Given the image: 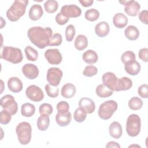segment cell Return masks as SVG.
<instances>
[{"label":"cell","instance_id":"obj_18","mask_svg":"<svg viewBox=\"0 0 148 148\" xmlns=\"http://www.w3.org/2000/svg\"><path fill=\"white\" fill-rule=\"evenodd\" d=\"M43 11L42 6L38 4H34L28 12L29 17L33 21L40 19L43 16Z\"/></svg>","mask_w":148,"mask_h":148},{"label":"cell","instance_id":"obj_11","mask_svg":"<svg viewBox=\"0 0 148 148\" xmlns=\"http://www.w3.org/2000/svg\"><path fill=\"white\" fill-rule=\"evenodd\" d=\"M64 16L68 18H76L82 14L81 9L76 5H66L62 6L60 12Z\"/></svg>","mask_w":148,"mask_h":148},{"label":"cell","instance_id":"obj_9","mask_svg":"<svg viewBox=\"0 0 148 148\" xmlns=\"http://www.w3.org/2000/svg\"><path fill=\"white\" fill-rule=\"evenodd\" d=\"M25 94L28 98L34 102H39L42 101L44 97L42 89L36 85L28 86L25 90Z\"/></svg>","mask_w":148,"mask_h":148},{"label":"cell","instance_id":"obj_24","mask_svg":"<svg viewBox=\"0 0 148 148\" xmlns=\"http://www.w3.org/2000/svg\"><path fill=\"white\" fill-rule=\"evenodd\" d=\"M76 91V87L73 84L68 83L62 86L61 94L65 98H71L75 95Z\"/></svg>","mask_w":148,"mask_h":148},{"label":"cell","instance_id":"obj_36","mask_svg":"<svg viewBox=\"0 0 148 148\" xmlns=\"http://www.w3.org/2000/svg\"><path fill=\"white\" fill-rule=\"evenodd\" d=\"M46 93L50 98H56L59 94V88L57 86H54L50 84H47L45 87Z\"/></svg>","mask_w":148,"mask_h":148},{"label":"cell","instance_id":"obj_17","mask_svg":"<svg viewBox=\"0 0 148 148\" xmlns=\"http://www.w3.org/2000/svg\"><path fill=\"white\" fill-rule=\"evenodd\" d=\"M72 120V115L71 112L57 113L56 116V121L57 124L61 127L68 125Z\"/></svg>","mask_w":148,"mask_h":148},{"label":"cell","instance_id":"obj_8","mask_svg":"<svg viewBox=\"0 0 148 148\" xmlns=\"http://www.w3.org/2000/svg\"><path fill=\"white\" fill-rule=\"evenodd\" d=\"M63 73L57 67L50 68L47 72L46 79L49 83L54 86H58L61 82Z\"/></svg>","mask_w":148,"mask_h":148},{"label":"cell","instance_id":"obj_33","mask_svg":"<svg viewBox=\"0 0 148 148\" xmlns=\"http://www.w3.org/2000/svg\"><path fill=\"white\" fill-rule=\"evenodd\" d=\"M58 3L57 1L54 0H48L44 3V8L46 12L49 13H53L57 10Z\"/></svg>","mask_w":148,"mask_h":148},{"label":"cell","instance_id":"obj_10","mask_svg":"<svg viewBox=\"0 0 148 148\" xmlns=\"http://www.w3.org/2000/svg\"><path fill=\"white\" fill-rule=\"evenodd\" d=\"M45 57L51 65L60 64L62 60V57L57 49H49L45 53Z\"/></svg>","mask_w":148,"mask_h":148},{"label":"cell","instance_id":"obj_29","mask_svg":"<svg viewBox=\"0 0 148 148\" xmlns=\"http://www.w3.org/2000/svg\"><path fill=\"white\" fill-rule=\"evenodd\" d=\"M50 118L47 115H40L37 120V127L40 131H46L49 127Z\"/></svg>","mask_w":148,"mask_h":148},{"label":"cell","instance_id":"obj_31","mask_svg":"<svg viewBox=\"0 0 148 148\" xmlns=\"http://www.w3.org/2000/svg\"><path fill=\"white\" fill-rule=\"evenodd\" d=\"M26 58L28 60L31 61H35L38 57V52L33 47L27 46L24 49Z\"/></svg>","mask_w":148,"mask_h":148},{"label":"cell","instance_id":"obj_21","mask_svg":"<svg viewBox=\"0 0 148 148\" xmlns=\"http://www.w3.org/2000/svg\"><path fill=\"white\" fill-rule=\"evenodd\" d=\"M109 131L110 135L115 139L120 138L123 134L122 127L117 121H113L110 124Z\"/></svg>","mask_w":148,"mask_h":148},{"label":"cell","instance_id":"obj_15","mask_svg":"<svg viewBox=\"0 0 148 148\" xmlns=\"http://www.w3.org/2000/svg\"><path fill=\"white\" fill-rule=\"evenodd\" d=\"M79 106L83 109L86 113L91 114L93 113L95 109V105L94 102L90 98L84 97L80 99Z\"/></svg>","mask_w":148,"mask_h":148},{"label":"cell","instance_id":"obj_23","mask_svg":"<svg viewBox=\"0 0 148 148\" xmlns=\"http://www.w3.org/2000/svg\"><path fill=\"white\" fill-rule=\"evenodd\" d=\"M132 86V80L128 77H123L118 79L116 91H126L130 89Z\"/></svg>","mask_w":148,"mask_h":148},{"label":"cell","instance_id":"obj_49","mask_svg":"<svg viewBox=\"0 0 148 148\" xmlns=\"http://www.w3.org/2000/svg\"><path fill=\"white\" fill-rule=\"evenodd\" d=\"M106 147H119L120 148V145L117 143V142H114V141H110V142H109L106 145Z\"/></svg>","mask_w":148,"mask_h":148},{"label":"cell","instance_id":"obj_4","mask_svg":"<svg viewBox=\"0 0 148 148\" xmlns=\"http://www.w3.org/2000/svg\"><path fill=\"white\" fill-rule=\"evenodd\" d=\"M16 132L21 145H27L31 141L32 128L29 123L23 121L19 123L16 127Z\"/></svg>","mask_w":148,"mask_h":148},{"label":"cell","instance_id":"obj_16","mask_svg":"<svg viewBox=\"0 0 148 148\" xmlns=\"http://www.w3.org/2000/svg\"><path fill=\"white\" fill-rule=\"evenodd\" d=\"M8 87L9 90L14 93L20 92L23 88L21 80L17 77H12L8 80Z\"/></svg>","mask_w":148,"mask_h":148},{"label":"cell","instance_id":"obj_20","mask_svg":"<svg viewBox=\"0 0 148 148\" xmlns=\"http://www.w3.org/2000/svg\"><path fill=\"white\" fill-rule=\"evenodd\" d=\"M109 25L106 21L99 22L96 24L95 27V32L96 35L101 38L107 36L109 32Z\"/></svg>","mask_w":148,"mask_h":148},{"label":"cell","instance_id":"obj_1","mask_svg":"<svg viewBox=\"0 0 148 148\" xmlns=\"http://www.w3.org/2000/svg\"><path fill=\"white\" fill-rule=\"evenodd\" d=\"M52 34L53 31L50 27H33L27 31L28 37L31 43L40 49L49 46Z\"/></svg>","mask_w":148,"mask_h":148},{"label":"cell","instance_id":"obj_12","mask_svg":"<svg viewBox=\"0 0 148 148\" xmlns=\"http://www.w3.org/2000/svg\"><path fill=\"white\" fill-rule=\"evenodd\" d=\"M120 3L125 6L124 11L125 12L130 16H136L140 10V4L134 0L131 1H119Z\"/></svg>","mask_w":148,"mask_h":148},{"label":"cell","instance_id":"obj_22","mask_svg":"<svg viewBox=\"0 0 148 148\" xmlns=\"http://www.w3.org/2000/svg\"><path fill=\"white\" fill-rule=\"evenodd\" d=\"M113 23L117 28H123L128 24L127 17L122 13H116L113 18Z\"/></svg>","mask_w":148,"mask_h":148},{"label":"cell","instance_id":"obj_46","mask_svg":"<svg viewBox=\"0 0 148 148\" xmlns=\"http://www.w3.org/2000/svg\"><path fill=\"white\" fill-rule=\"evenodd\" d=\"M138 57L141 60L147 62L148 61V49L145 47L140 49L138 53Z\"/></svg>","mask_w":148,"mask_h":148},{"label":"cell","instance_id":"obj_5","mask_svg":"<svg viewBox=\"0 0 148 148\" xmlns=\"http://www.w3.org/2000/svg\"><path fill=\"white\" fill-rule=\"evenodd\" d=\"M141 128V120L140 117L136 114H130L126 121V131L131 137H135L140 133Z\"/></svg>","mask_w":148,"mask_h":148},{"label":"cell","instance_id":"obj_34","mask_svg":"<svg viewBox=\"0 0 148 148\" xmlns=\"http://www.w3.org/2000/svg\"><path fill=\"white\" fill-rule=\"evenodd\" d=\"M85 18L89 21H95L99 17V12L95 9H90L85 12Z\"/></svg>","mask_w":148,"mask_h":148},{"label":"cell","instance_id":"obj_43","mask_svg":"<svg viewBox=\"0 0 148 148\" xmlns=\"http://www.w3.org/2000/svg\"><path fill=\"white\" fill-rule=\"evenodd\" d=\"M69 105L66 101H62L57 104V110L58 113H66L69 112Z\"/></svg>","mask_w":148,"mask_h":148},{"label":"cell","instance_id":"obj_48","mask_svg":"<svg viewBox=\"0 0 148 148\" xmlns=\"http://www.w3.org/2000/svg\"><path fill=\"white\" fill-rule=\"evenodd\" d=\"M79 2L83 7H88L92 5L94 1L93 0H80Z\"/></svg>","mask_w":148,"mask_h":148},{"label":"cell","instance_id":"obj_28","mask_svg":"<svg viewBox=\"0 0 148 148\" xmlns=\"http://www.w3.org/2000/svg\"><path fill=\"white\" fill-rule=\"evenodd\" d=\"M35 112V107L30 103H25L21 105V113L26 117L32 116Z\"/></svg>","mask_w":148,"mask_h":148},{"label":"cell","instance_id":"obj_26","mask_svg":"<svg viewBox=\"0 0 148 148\" xmlns=\"http://www.w3.org/2000/svg\"><path fill=\"white\" fill-rule=\"evenodd\" d=\"M124 35L128 40H136L139 36V31L136 27L130 25L125 28Z\"/></svg>","mask_w":148,"mask_h":148},{"label":"cell","instance_id":"obj_35","mask_svg":"<svg viewBox=\"0 0 148 148\" xmlns=\"http://www.w3.org/2000/svg\"><path fill=\"white\" fill-rule=\"evenodd\" d=\"M87 117L86 112L81 108H77L73 113L74 120L77 123L83 122Z\"/></svg>","mask_w":148,"mask_h":148},{"label":"cell","instance_id":"obj_47","mask_svg":"<svg viewBox=\"0 0 148 148\" xmlns=\"http://www.w3.org/2000/svg\"><path fill=\"white\" fill-rule=\"evenodd\" d=\"M139 18L142 23L145 24H147V17H148V12L147 10H143L139 13Z\"/></svg>","mask_w":148,"mask_h":148},{"label":"cell","instance_id":"obj_25","mask_svg":"<svg viewBox=\"0 0 148 148\" xmlns=\"http://www.w3.org/2000/svg\"><path fill=\"white\" fill-rule=\"evenodd\" d=\"M82 59L87 64H93L97 62L98 56L95 51L92 50H88L83 54Z\"/></svg>","mask_w":148,"mask_h":148},{"label":"cell","instance_id":"obj_44","mask_svg":"<svg viewBox=\"0 0 148 148\" xmlns=\"http://www.w3.org/2000/svg\"><path fill=\"white\" fill-rule=\"evenodd\" d=\"M138 93L139 95L143 98H147L148 97V86L146 84H143L140 86L138 89Z\"/></svg>","mask_w":148,"mask_h":148},{"label":"cell","instance_id":"obj_38","mask_svg":"<svg viewBox=\"0 0 148 148\" xmlns=\"http://www.w3.org/2000/svg\"><path fill=\"white\" fill-rule=\"evenodd\" d=\"M121 60L124 64L131 62L135 60V54L132 51H126L121 55Z\"/></svg>","mask_w":148,"mask_h":148},{"label":"cell","instance_id":"obj_39","mask_svg":"<svg viewBox=\"0 0 148 148\" xmlns=\"http://www.w3.org/2000/svg\"><path fill=\"white\" fill-rule=\"evenodd\" d=\"M12 114L7 110L3 109L0 113V123L1 124H8L11 120Z\"/></svg>","mask_w":148,"mask_h":148},{"label":"cell","instance_id":"obj_45","mask_svg":"<svg viewBox=\"0 0 148 148\" xmlns=\"http://www.w3.org/2000/svg\"><path fill=\"white\" fill-rule=\"evenodd\" d=\"M56 23L60 25H63L65 24L68 21L69 18L64 16L61 12H59L56 16Z\"/></svg>","mask_w":148,"mask_h":148},{"label":"cell","instance_id":"obj_14","mask_svg":"<svg viewBox=\"0 0 148 148\" xmlns=\"http://www.w3.org/2000/svg\"><path fill=\"white\" fill-rule=\"evenodd\" d=\"M22 72L28 79H35L39 75L38 67L33 64H26L22 68Z\"/></svg>","mask_w":148,"mask_h":148},{"label":"cell","instance_id":"obj_2","mask_svg":"<svg viewBox=\"0 0 148 148\" xmlns=\"http://www.w3.org/2000/svg\"><path fill=\"white\" fill-rule=\"evenodd\" d=\"M27 0H16L6 12V16L10 21H16L25 13Z\"/></svg>","mask_w":148,"mask_h":148},{"label":"cell","instance_id":"obj_50","mask_svg":"<svg viewBox=\"0 0 148 148\" xmlns=\"http://www.w3.org/2000/svg\"><path fill=\"white\" fill-rule=\"evenodd\" d=\"M140 147V146H139V145H131V146H128V147Z\"/></svg>","mask_w":148,"mask_h":148},{"label":"cell","instance_id":"obj_40","mask_svg":"<svg viewBox=\"0 0 148 148\" xmlns=\"http://www.w3.org/2000/svg\"><path fill=\"white\" fill-rule=\"evenodd\" d=\"M75 35V28L72 25H68L65 29V38L68 42H71Z\"/></svg>","mask_w":148,"mask_h":148},{"label":"cell","instance_id":"obj_27","mask_svg":"<svg viewBox=\"0 0 148 148\" xmlns=\"http://www.w3.org/2000/svg\"><path fill=\"white\" fill-rule=\"evenodd\" d=\"M74 45L77 50L79 51L84 50L88 46V40L87 37L82 34L78 35L76 37Z\"/></svg>","mask_w":148,"mask_h":148},{"label":"cell","instance_id":"obj_3","mask_svg":"<svg viewBox=\"0 0 148 148\" xmlns=\"http://www.w3.org/2000/svg\"><path fill=\"white\" fill-rule=\"evenodd\" d=\"M1 58L16 64L22 61L23 56L21 49L12 46H2Z\"/></svg>","mask_w":148,"mask_h":148},{"label":"cell","instance_id":"obj_19","mask_svg":"<svg viewBox=\"0 0 148 148\" xmlns=\"http://www.w3.org/2000/svg\"><path fill=\"white\" fill-rule=\"evenodd\" d=\"M140 65L136 60L127 62L124 64V69L127 73L130 75H137L140 71Z\"/></svg>","mask_w":148,"mask_h":148},{"label":"cell","instance_id":"obj_41","mask_svg":"<svg viewBox=\"0 0 148 148\" xmlns=\"http://www.w3.org/2000/svg\"><path fill=\"white\" fill-rule=\"evenodd\" d=\"M98 73L97 68L94 65H87L83 70V74L87 77H92Z\"/></svg>","mask_w":148,"mask_h":148},{"label":"cell","instance_id":"obj_37","mask_svg":"<svg viewBox=\"0 0 148 148\" xmlns=\"http://www.w3.org/2000/svg\"><path fill=\"white\" fill-rule=\"evenodd\" d=\"M39 113L40 114V115L49 116L52 114L53 109L52 106L50 104L47 103H44L40 105L39 108Z\"/></svg>","mask_w":148,"mask_h":148},{"label":"cell","instance_id":"obj_13","mask_svg":"<svg viewBox=\"0 0 148 148\" xmlns=\"http://www.w3.org/2000/svg\"><path fill=\"white\" fill-rule=\"evenodd\" d=\"M118 79L114 73L110 72L105 73L102 77L103 84L113 91L116 88Z\"/></svg>","mask_w":148,"mask_h":148},{"label":"cell","instance_id":"obj_30","mask_svg":"<svg viewBox=\"0 0 148 148\" xmlns=\"http://www.w3.org/2000/svg\"><path fill=\"white\" fill-rule=\"evenodd\" d=\"M95 92L97 95L101 98H107L111 96L113 94V91L109 90L103 84H101L97 87Z\"/></svg>","mask_w":148,"mask_h":148},{"label":"cell","instance_id":"obj_7","mask_svg":"<svg viewBox=\"0 0 148 148\" xmlns=\"http://www.w3.org/2000/svg\"><path fill=\"white\" fill-rule=\"evenodd\" d=\"M0 104L3 109L8 111L12 115H14L17 112V103L11 95L7 94L2 97L0 100Z\"/></svg>","mask_w":148,"mask_h":148},{"label":"cell","instance_id":"obj_32","mask_svg":"<svg viewBox=\"0 0 148 148\" xmlns=\"http://www.w3.org/2000/svg\"><path fill=\"white\" fill-rule=\"evenodd\" d=\"M128 105L131 110H137L142 108L143 106V101L139 97H134L130 99Z\"/></svg>","mask_w":148,"mask_h":148},{"label":"cell","instance_id":"obj_6","mask_svg":"<svg viewBox=\"0 0 148 148\" xmlns=\"http://www.w3.org/2000/svg\"><path fill=\"white\" fill-rule=\"evenodd\" d=\"M118 108L117 103L114 100H109L100 105L98 109V116L103 120L109 119Z\"/></svg>","mask_w":148,"mask_h":148},{"label":"cell","instance_id":"obj_42","mask_svg":"<svg viewBox=\"0 0 148 148\" xmlns=\"http://www.w3.org/2000/svg\"><path fill=\"white\" fill-rule=\"evenodd\" d=\"M62 35L59 33H56L51 36L50 40L49 46H58L62 43Z\"/></svg>","mask_w":148,"mask_h":148}]
</instances>
